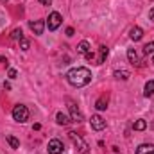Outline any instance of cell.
Segmentation results:
<instances>
[{"mask_svg": "<svg viewBox=\"0 0 154 154\" xmlns=\"http://www.w3.org/2000/svg\"><path fill=\"white\" fill-rule=\"evenodd\" d=\"M143 52H145V54H154V41L147 43V45L143 47Z\"/></svg>", "mask_w": 154, "mask_h": 154, "instance_id": "21", "label": "cell"}, {"mask_svg": "<svg viewBox=\"0 0 154 154\" xmlns=\"http://www.w3.org/2000/svg\"><path fill=\"white\" fill-rule=\"evenodd\" d=\"M127 59H129L133 65H138V63H140V61H138V54H136L134 48H127Z\"/></svg>", "mask_w": 154, "mask_h": 154, "instance_id": "16", "label": "cell"}, {"mask_svg": "<svg viewBox=\"0 0 154 154\" xmlns=\"http://www.w3.org/2000/svg\"><path fill=\"white\" fill-rule=\"evenodd\" d=\"M5 140H7V143H9V145H11L13 149H18V147H20V142H18V140H16L14 136L7 134V136H5Z\"/></svg>", "mask_w": 154, "mask_h": 154, "instance_id": "19", "label": "cell"}, {"mask_svg": "<svg viewBox=\"0 0 154 154\" xmlns=\"http://www.w3.org/2000/svg\"><path fill=\"white\" fill-rule=\"evenodd\" d=\"M66 81L75 86V88H82L86 84H90L91 81V72L84 66H77V68H72L68 74H66Z\"/></svg>", "mask_w": 154, "mask_h": 154, "instance_id": "1", "label": "cell"}, {"mask_svg": "<svg viewBox=\"0 0 154 154\" xmlns=\"http://www.w3.org/2000/svg\"><path fill=\"white\" fill-rule=\"evenodd\" d=\"M129 38L133 39V41H140V39L143 38V31H142L140 27H133V29L129 31Z\"/></svg>", "mask_w": 154, "mask_h": 154, "instance_id": "9", "label": "cell"}, {"mask_svg": "<svg viewBox=\"0 0 154 154\" xmlns=\"http://www.w3.org/2000/svg\"><path fill=\"white\" fill-rule=\"evenodd\" d=\"M88 52H90V43H88L86 39H82V41L77 45V54H82V56H84V54H88Z\"/></svg>", "mask_w": 154, "mask_h": 154, "instance_id": "13", "label": "cell"}, {"mask_svg": "<svg viewBox=\"0 0 154 154\" xmlns=\"http://www.w3.org/2000/svg\"><path fill=\"white\" fill-rule=\"evenodd\" d=\"M66 36H74V29H72V27L66 29Z\"/></svg>", "mask_w": 154, "mask_h": 154, "instance_id": "26", "label": "cell"}, {"mask_svg": "<svg viewBox=\"0 0 154 154\" xmlns=\"http://www.w3.org/2000/svg\"><path fill=\"white\" fill-rule=\"evenodd\" d=\"M7 63H9V61H7L4 56H0V65H5V66H7Z\"/></svg>", "mask_w": 154, "mask_h": 154, "instance_id": "24", "label": "cell"}, {"mask_svg": "<svg viewBox=\"0 0 154 154\" xmlns=\"http://www.w3.org/2000/svg\"><path fill=\"white\" fill-rule=\"evenodd\" d=\"M113 75H115L116 79L127 81V79H129V72H127V70H115V74H113Z\"/></svg>", "mask_w": 154, "mask_h": 154, "instance_id": "18", "label": "cell"}, {"mask_svg": "<svg viewBox=\"0 0 154 154\" xmlns=\"http://www.w3.org/2000/svg\"><path fill=\"white\" fill-rule=\"evenodd\" d=\"M145 127H147V122H145L143 118H138V120L133 124V129H134V131H143Z\"/></svg>", "mask_w": 154, "mask_h": 154, "instance_id": "17", "label": "cell"}, {"mask_svg": "<svg viewBox=\"0 0 154 154\" xmlns=\"http://www.w3.org/2000/svg\"><path fill=\"white\" fill-rule=\"evenodd\" d=\"M84 56H86V59H93V57H95V56H93V52H91V50H90V52H88V54H84Z\"/></svg>", "mask_w": 154, "mask_h": 154, "instance_id": "27", "label": "cell"}, {"mask_svg": "<svg viewBox=\"0 0 154 154\" xmlns=\"http://www.w3.org/2000/svg\"><path fill=\"white\" fill-rule=\"evenodd\" d=\"M152 63H154V56H152Z\"/></svg>", "mask_w": 154, "mask_h": 154, "instance_id": "29", "label": "cell"}, {"mask_svg": "<svg viewBox=\"0 0 154 154\" xmlns=\"http://www.w3.org/2000/svg\"><path fill=\"white\" fill-rule=\"evenodd\" d=\"M66 104H68V109H70V118H72V122H82L84 118H82V113H81V109L77 108V104L72 100V99H66Z\"/></svg>", "mask_w": 154, "mask_h": 154, "instance_id": "4", "label": "cell"}, {"mask_svg": "<svg viewBox=\"0 0 154 154\" xmlns=\"http://www.w3.org/2000/svg\"><path fill=\"white\" fill-rule=\"evenodd\" d=\"M11 39H14V41L23 39V31H22V29H14V31L11 32Z\"/></svg>", "mask_w": 154, "mask_h": 154, "instance_id": "20", "label": "cell"}, {"mask_svg": "<svg viewBox=\"0 0 154 154\" xmlns=\"http://www.w3.org/2000/svg\"><path fill=\"white\" fill-rule=\"evenodd\" d=\"M39 4H43V5H50L52 4V0H38Z\"/></svg>", "mask_w": 154, "mask_h": 154, "instance_id": "25", "label": "cell"}, {"mask_svg": "<svg viewBox=\"0 0 154 154\" xmlns=\"http://www.w3.org/2000/svg\"><path fill=\"white\" fill-rule=\"evenodd\" d=\"M56 122H57L59 125H68V124L72 122V118H70L68 115H65L63 111H59V113L56 115Z\"/></svg>", "mask_w": 154, "mask_h": 154, "instance_id": "11", "label": "cell"}, {"mask_svg": "<svg viewBox=\"0 0 154 154\" xmlns=\"http://www.w3.org/2000/svg\"><path fill=\"white\" fill-rule=\"evenodd\" d=\"M106 57H108V47H106V45H100V47H99V59H97V65H102Z\"/></svg>", "mask_w": 154, "mask_h": 154, "instance_id": "12", "label": "cell"}, {"mask_svg": "<svg viewBox=\"0 0 154 154\" xmlns=\"http://www.w3.org/2000/svg\"><path fill=\"white\" fill-rule=\"evenodd\" d=\"M68 136H70V140L74 142V145L77 147V151H79V154H90V147H88V143L77 134V133H74V131H70L68 133Z\"/></svg>", "mask_w": 154, "mask_h": 154, "instance_id": "2", "label": "cell"}, {"mask_svg": "<svg viewBox=\"0 0 154 154\" xmlns=\"http://www.w3.org/2000/svg\"><path fill=\"white\" fill-rule=\"evenodd\" d=\"M43 29H45V22L43 20H36V22H31V31L39 36V34H43Z\"/></svg>", "mask_w": 154, "mask_h": 154, "instance_id": "8", "label": "cell"}, {"mask_svg": "<svg viewBox=\"0 0 154 154\" xmlns=\"http://www.w3.org/2000/svg\"><path fill=\"white\" fill-rule=\"evenodd\" d=\"M47 151H48V154H61L63 151H65V145H63V142H61V140L54 138V140H50V142H48Z\"/></svg>", "mask_w": 154, "mask_h": 154, "instance_id": "6", "label": "cell"}, {"mask_svg": "<svg viewBox=\"0 0 154 154\" xmlns=\"http://www.w3.org/2000/svg\"><path fill=\"white\" fill-rule=\"evenodd\" d=\"M29 45H31V43H29V39H20V48H22V50H29Z\"/></svg>", "mask_w": 154, "mask_h": 154, "instance_id": "22", "label": "cell"}, {"mask_svg": "<svg viewBox=\"0 0 154 154\" xmlns=\"http://www.w3.org/2000/svg\"><path fill=\"white\" fill-rule=\"evenodd\" d=\"M90 124H91V129H95V131H102V129H106V120H104L100 115H93L91 116V120H90Z\"/></svg>", "mask_w": 154, "mask_h": 154, "instance_id": "7", "label": "cell"}, {"mask_svg": "<svg viewBox=\"0 0 154 154\" xmlns=\"http://www.w3.org/2000/svg\"><path fill=\"white\" fill-rule=\"evenodd\" d=\"M149 18H151V20H154V7L149 11Z\"/></svg>", "mask_w": 154, "mask_h": 154, "instance_id": "28", "label": "cell"}, {"mask_svg": "<svg viewBox=\"0 0 154 154\" xmlns=\"http://www.w3.org/2000/svg\"><path fill=\"white\" fill-rule=\"evenodd\" d=\"M95 108H97L99 111H104V109L108 108V97H106V95H102V97L95 102Z\"/></svg>", "mask_w": 154, "mask_h": 154, "instance_id": "15", "label": "cell"}, {"mask_svg": "<svg viewBox=\"0 0 154 154\" xmlns=\"http://www.w3.org/2000/svg\"><path fill=\"white\" fill-rule=\"evenodd\" d=\"M13 118H14L16 122H20V124L27 122V120H29V109H27V106L16 104V106L13 108Z\"/></svg>", "mask_w": 154, "mask_h": 154, "instance_id": "3", "label": "cell"}, {"mask_svg": "<svg viewBox=\"0 0 154 154\" xmlns=\"http://www.w3.org/2000/svg\"><path fill=\"white\" fill-rule=\"evenodd\" d=\"M61 22H63V18H61V14H59L57 11L50 13V14H48V20H47V27H48V31H56V29L61 25Z\"/></svg>", "mask_w": 154, "mask_h": 154, "instance_id": "5", "label": "cell"}, {"mask_svg": "<svg viewBox=\"0 0 154 154\" xmlns=\"http://www.w3.org/2000/svg\"><path fill=\"white\" fill-rule=\"evenodd\" d=\"M7 75L11 77V79H16V70H14V68H9V72H7Z\"/></svg>", "mask_w": 154, "mask_h": 154, "instance_id": "23", "label": "cell"}, {"mask_svg": "<svg viewBox=\"0 0 154 154\" xmlns=\"http://www.w3.org/2000/svg\"><path fill=\"white\" fill-rule=\"evenodd\" d=\"M143 95H145V97H152V95H154V81H152V79L145 82V88H143Z\"/></svg>", "mask_w": 154, "mask_h": 154, "instance_id": "14", "label": "cell"}, {"mask_svg": "<svg viewBox=\"0 0 154 154\" xmlns=\"http://www.w3.org/2000/svg\"><path fill=\"white\" fill-rule=\"evenodd\" d=\"M2 2H7V0H2Z\"/></svg>", "mask_w": 154, "mask_h": 154, "instance_id": "30", "label": "cell"}, {"mask_svg": "<svg viewBox=\"0 0 154 154\" xmlns=\"http://www.w3.org/2000/svg\"><path fill=\"white\" fill-rule=\"evenodd\" d=\"M136 154H154V145L152 143H142L136 149Z\"/></svg>", "mask_w": 154, "mask_h": 154, "instance_id": "10", "label": "cell"}]
</instances>
